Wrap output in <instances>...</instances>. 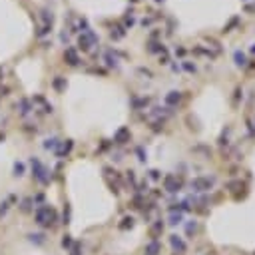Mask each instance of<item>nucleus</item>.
<instances>
[{"label": "nucleus", "mask_w": 255, "mask_h": 255, "mask_svg": "<svg viewBox=\"0 0 255 255\" xmlns=\"http://www.w3.org/2000/svg\"><path fill=\"white\" fill-rule=\"evenodd\" d=\"M211 183H213V180H195L191 186H193V187H197V189H209V187H211Z\"/></svg>", "instance_id": "1"}, {"label": "nucleus", "mask_w": 255, "mask_h": 255, "mask_svg": "<svg viewBox=\"0 0 255 255\" xmlns=\"http://www.w3.org/2000/svg\"><path fill=\"white\" fill-rule=\"evenodd\" d=\"M180 100H181V94H180V92H170V94L166 96V102H167V104H177Z\"/></svg>", "instance_id": "2"}, {"label": "nucleus", "mask_w": 255, "mask_h": 255, "mask_svg": "<svg viewBox=\"0 0 255 255\" xmlns=\"http://www.w3.org/2000/svg\"><path fill=\"white\" fill-rule=\"evenodd\" d=\"M235 64H237V66H245V64H247V58H245V54H243V52H235Z\"/></svg>", "instance_id": "3"}, {"label": "nucleus", "mask_w": 255, "mask_h": 255, "mask_svg": "<svg viewBox=\"0 0 255 255\" xmlns=\"http://www.w3.org/2000/svg\"><path fill=\"white\" fill-rule=\"evenodd\" d=\"M166 187L170 189V191H176V189H177V186H176V180H173L171 176H167V177H166Z\"/></svg>", "instance_id": "4"}, {"label": "nucleus", "mask_w": 255, "mask_h": 255, "mask_svg": "<svg viewBox=\"0 0 255 255\" xmlns=\"http://www.w3.org/2000/svg\"><path fill=\"white\" fill-rule=\"evenodd\" d=\"M171 243H173V245H176V247H180L181 251H183V249H186V245H183V243H181L180 239H176V237H173V239H171Z\"/></svg>", "instance_id": "5"}, {"label": "nucleus", "mask_w": 255, "mask_h": 255, "mask_svg": "<svg viewBox=\"0 0 255 255\" xmlns=\"http://www.w3.org/2000/svg\"><path fill=\"white\" fill-rule=\"evenodd\" d=\"M183 66H186V70H189V72H195V66H193V64L186 62V64H183Z\"/></svg>", "instance_id": "6"}]
</instances>
